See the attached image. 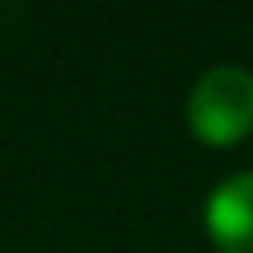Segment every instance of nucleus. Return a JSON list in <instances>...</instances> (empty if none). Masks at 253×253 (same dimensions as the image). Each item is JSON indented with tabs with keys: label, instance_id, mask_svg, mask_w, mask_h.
<instances>
[{
	"label": "nucleus",
	"instance_id": "nucleus-1",
	"mask_svg": "<svg viewBox=\"0 0 253 253\" xmlns=\"http://www.w3.org/2000/svg\"><path fill=\"white\" fill-rule=\"evenodd\" d=\"M190 130L210 146H229L253 130V71L217 63L198 75L186 99Z\"/></svg>",
	"mask_w": 253,
	"mask_h": 253
},
{
	"label": "nucleus",
	"instance_id": "nucleus-2",
	"mask_svg": "<svg viewBox=\"0 0 253 253\" xmlns=\"http://www.w3.org/2000/svg\"><path fill=\"white\" fill-rule=\"evenodd\" d=\"M206 233L221 253H253V170L217 182L206 202Z\"/></svg>",
	"mask_w": 253,
	"mask_h": 253
}]
</instances>
